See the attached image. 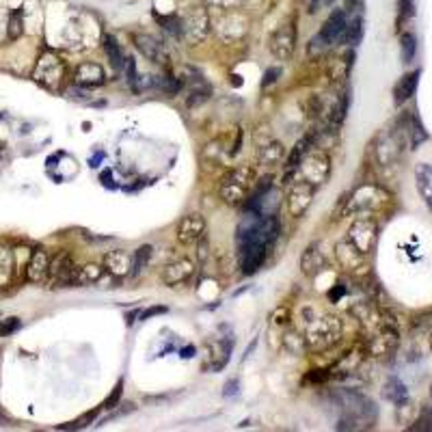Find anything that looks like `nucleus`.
<instances>
[{"mask_svg":"<svg viewBox=\"0 0 432 432\" xmlns=\"http://www.w3.org/2000/svg\"><path fill=\"white\" fill-rule=\"evenodd\" d=\"M182 84H188V96H186V102L188 106H199L210 100L212 96V86L206 82V78L201 76L197 70L192 67H184L182 70V78H180Z\"/></svg>","mask_w":432,"mask_h":432,"instance_id":"ddd939ff","label":"nucleus"},{"mask_svg":"<svg viewBox=\"0 0 432 432\" xmlns=\"http://www.w3.org/2000/svg\"><path fill=\"white\" fill-rule=\"evenodd\" d=\"M279 76H281V67H270V70H266L264 80H262V86H264V89H266V86H270V84H275Z\"/></svg>","mask_w":432,"mask_h":432,"instance_id":"4c0bfd02","label":"nucleus"},{"mask_svg":"<svg viewBox=\"0 0 432 432\" xmlns=\"http://www.w3.org/2000/svg\"><path fill=\"white\" fill-rule=\"evenodd\" d=\"M192 275H195V264L190 262L188 257H182V259H176V262H171V264L164 266L162 281L169 287H178V285L190 281Z\"/></svg>","mask_w":432,"mask_h":432,"instance_id":"dca6fc26","label":"nucleus"},{"mask_svg":"<svg viewBox=\"0 0 432 432\" xmlns=\"http://www.w3.org/2000/svg\"><path fill=\"white\" fill-rule=\"evenodd\" d=\"M279 218L275 214H257L249 210L236 229V251L244 275H253L264 266L266 257L279 238Z\"/></svg>","mask_w":432,"mask_h":432,"instance_id":"f257e3e1","label":"nucleus"},{"mask_svg":"<svg viewBox=\"0 0 432 432\" xmlns=\"http://www.w3.org/2000/svg\"><path fill=\"white\" fill-rule=\"evenodd\" d=\"M361 35H363V20H361V18H355L353 22L346 24V31H343L341 44L355 46V44H359Z\"/></svg>","mask_w":432,"mask_h":432,"instance_id":"7c9ffc66","label":"nucleus"},{"mask_svg":"<svg viewBox=\"0 0 432 432\" xmlns=\"http://www.w3.org/2000/svg\"><path fill=\"white\" fill-rule=\"evenodd\" d=\"M160 313H166V307H152V309H148V311H143L140 318L148 320V318H154V315H160Z\"/></svg>","mask_w":432,"mask_h":432,"instance_id":"ea45409f","label":"nucleus"},{"mask_svg":"<svg viewBox=\"0 0 432 432\" xmlns=\"http://www.w3.org/2000/svg\"><path fill=\"white\" fill-rule=\"evenodd\" d=\"M20 327H22V322H20L18 318H5L3 322H0V337H9V335H13Z\"/></svg>","mask_w":432,"mask_h":432,"instance_id":"c9c22d12","label":"nucleus"},{"mask_svg":"<svg viewBox=\"0 0 432 432\" xmlns=\"http://www.w3.org/2000/svg\"><path fill=\"white\" fill-rule=\"evenodd\" d=\"M290 184L292 186H290V190H287V199H285L287 214H290L292 218H301L311 208L315 190L318 188H315L313 184H309L307 180H301V178H296Z\"/></svg>","mask_w":432,"mask_h":432,"instance_id":"9d476101","label":"nucleus"},{"mask_svg":"<svg viewBox=\"0 0 432 432\" xmlns=\"http://www.w3.org/2000/svg\"><path fill=\"white\" fill-rule=\"evenodd\" d=\"M357 3H359V0H346V11H355Z\"/></svg>","mask_w":432,"mask_h":432,"instance_id":"79ce46f5","label":"nucleus"},{"mask_svg":"<svg viewBox=\"0 0 432 432\" xmlns=\"http://www.w3.org/2000/svg\"><path fill=\"white\" fill-rule=\"evenodd\" d=\"M417 84H419V70H415L411 74H405L398 80V84L393 86V102L398 106L409 102L415 96V91H417Z\"/></svg>","mask_w":432,"mask_h":432,"instance_id":"4be33fe9","label":"nucleus"},{"mask_svg":"<svg viewBox=\"0 0 432 432\" xmlns=\"http://www.w3.org/2000/svg\"><path fill=\"white\" fill-rule=\"evenodd\" d=\"M22 35V11H13L9 18V39H18Z\"/></svg>","mask_w":432,"mask_h":432,"instance_id":"f704fd0d","label":"nucleus"},{"mask_svg":"<svg viewBox=\"0 0 432 432\" xmlns=\"http://www.w3.org/2000/svg\"><path fill=\"white\" fill-rule=\"evenodd\" d=\"M346 24H348V15H346V9H333L331 15L327 18V22L322 24L320 33L315 35L309 44V52H325L335 44H341Z\"/></svg>","mask_w":432,"mask_h":432,"instance_id":"20e7f679","label":"nucleus"},{"mask_svg":"<svg viewBox=\"0 0 432 432\" xmlns=\"http://www.w3.org/2000/svg\"><path fill=\"white\" fill-rule=\"evenodd\" d=\"M76 277H78V266L74 264V259L67 251L56 253L50 259L48 279H46L50 287H76Z\"/></svg>","mask_w":432,"mask_h":432,"instance_id":"6e6552de","label":"nucleus"},{"mask_svg":"<svg viewBox=\"0 0 432 432\" xmlns=\"http://www.w3.org/2000/svg\"><path fill=\"white\" fill-rule=\"evenodd\" d=\"M379 197H385L377 186H361L351 197H343V214H359L379 206Z\"/></svg>","mask_w":432,"mask_h":432,"instance_id":"f8f14e48","label":"nucleus"},{"mask_svg":"<svg viewBox=\"0 0 432 432\" xmlns=\"http://www.w3.org/2000/svg\"><path fill=\"white\" fill-rule=\"evenodd\" d=\"M285 158V148L279 140H270L264 148H259L257 152V162L262 166H277L281 164V160Z\"/></svg>","mask_w":432,"mask_h":432,"instance_id":"393cba45","label":"nucleus"},{"mask_svg":"<svg viewBox=\"0 0 432 432\" xmlns=\"http://www.w3.org/2000/svg\"><path fill=\"white\" fill-rule=\"evenodd\" d=\"M104 50H106V56H108V61L112 63V67L122 72L124 70V63H126V54L122 52V46L117 44V39L114 37H104Z\"/></svg>","mask_w":432,"mask_h":432,"instance_id":"bb28decb","label":"nucleus"},{"mask_svg":"<svg viewBox=\"0 0 432 432\" xmlns=\"http://www.w3.org/2000/svg\"><path fill=\"white\" fill-rule=\"evenodd\" d=\"M385 393H387V398H389L391 402H395V405H402V402H407V387L402 385L398 379H389Z\"/></svg>","mask_w":432,"mask_h":432,"instance_id":"473e14b6","label":"nucleus"},{"mask_svg":"<svg viewBox=\"0 0 432 432\" xmlns=\"http://www.w3.org/2000/svg\"><path fill=\"white\" fill-rule=\"evenodd\" d=\"M327 266V257L325 251L318 242H313L305 249V253L301 255V270L307 277H315L318 273H322Z\"/></svg>","mask_w":432,"mask_h":432,"instance_id":"aec40b11","label":"nucleus"},{"mask_svg":"<svg viewBox=\"0 0 432 432\" xmlns=\"http://www.w3.org/2000/svg\"><path fill=\"white\" fill-rule=\"evenodd\" d=\"M400 13L402 18H407L411 13V0H400Z\"/></svg>","mask_w":432,"mask_h":432,"instance_id":"a19ab883","label":"nucleus"},{"mask_svg":"<svg viewBox=\"0 0 432 432\" xmlns=\"http://www.w3.org/2000/svg\"><path fill=\"white\" fill-rule=\"evenodd\" d=\"M152 253H154V249H152L150 244H143V247H138V249L132 253V275H138L143 268L150 264Z\"/></svg>","mask_w":432,"mask_h":432,"instance_id":"c756f323","label":"nucleus"},{"mask_svg":"<svg viewBox=\"0 0 432 432\" xmlns=\"http://www.w3.org/2000/svg\"><path fill=\"white\" fill-rule=\"evenodd\" d=\"M415 184L421 199L426 201V206L432 208V164L421 162L415 166Z\"/></svg>","mask_w":432,"mask_h":432,"instance_id":"b1692460","label":"nucleus"},{"mask_svg":"<svg viewBox=\"0 0 432 432\" xmlns=\"http://www.w3.org/2000/svg\"><path fill=\"white\" fill-rule=\"evenodd\" d=\"M257 180V171L253 164H240L229 169L225 176L221 178L218 184V195L227 206H242L247 204V199L251 197V190Z\"/></svg>","mask_w":432,"mask_h":432,"instance_id":"f03ea898","label":"nucleus"},{"mask_svg":"<svg viewBox=\"0 0 432 432\" xmlns=\"http://www.w3.org/2000/svg\"><path fill=\"white\" fill-rule=\"evenodd\" d=\"M180 26H182V39H186L190 46H197L208 37L210 15L204 7H192L184 18H180Z\"/></svg>","mask_w":432,"mask_h":432,"instance_id":"1a4fd4ad","label":"nucleus"},{"mask_svg":"<svg viewBox=\"0 0 432 432\" xmlns=\"http://www.w3.org/2000/svg\"><path fill=\"white\" fill-rule=\"evenodd\" d=\"M348 240L361 255L369 253L374 242H377V223L369 218H357L348 229Z\"/></svg>","mask_w":432,"mask_h":432,"instance_id":"4468645a","label":"nucleus"},{"mask_svg":"<svg viewBox=\"0 0 432 432\" xmlns=\"http://www.w3.org/2000/svg\"><path fill=\"white\" fill-rule=\"evenodd\" d=\"M208 3H212V5H218V7H223V9H234V7H238L242 0H208Z\"/></svg>","mask_w":432,"mask_h":432,"instance_id":"58836bf2","label":"nucleus"},{"mask_svg":"<svg viewBox=\"0 0 432 432\" xmlns=\"http://www.w3.org/2000/svg\"><path fill=\"white\" fill-rule=\"evenodd\" d=\"M132 41H134V48L154 65H160V67L169 65V50L158 37H154L150 33H134Z\"/></svg>","mask_w":432,"mask_h":432,"instance_id":"9b49d317","label":"nucleus"},{"mask_svg":"<svg viewBox=\"0 0 432 432\" xmlns=\"http://www.w3.org/2000/svg\"><path fill=\"white\" fill-rule=\"evenodd\" d=\"M206 229H208V223H206L204 214H188L178 223L176 238L180 244L190 247V244H197L199 240H204Z\"/></svg>","mask_w":432,"mask_h":432,"instance_id":"2eb2a0df","label":"nucleus"},{"mask_svg":"<svg viewBox=\"0 0 432 432\" xmlns=\"http://www.w3.org/2000/svg\"><path fill=\"white\" fill-rule=\"evenodd\" d=\"M106 82V72L100 63H80L74 70V84L76 86H102Z\"/></svg>","mask_w":432,"mask_h":432,"instance_id":"a211bd4d","label":"nucleus"},{"mask_svg":"<svg viewBox=\"0 0 432 432\" xmlns=\"http://www.w3.org/2000/svg\"><path fill=\"white\" fill-rule=\"evenodd\" d=\"M400 41H402V44H400V48H402V61L411 63V61L415 59V52H417V39H415V35L405 33Z\"/></svg>","mask_w":432,"mask_h":432,"instance_id":"2f4dec72","label":"nucleus"},{"mask_svg":"<svg viewBox=\"0 0 432 432\" xmlns=\"http://www.w3.org/2000/svg\"><path fill=\"white\" fill-rule=\"evenodd\" d=\"M104 270L110 277H126L132 273V255L126 249H114L104 255Z\"/></svg>","mask_w":432,"mask_h":432,"instance_id":"f3484780","label":"nucleus"},{"mask_svg":"<svg viewBox=\"0 0 432 432\" xmlns=\"http://www.w3.org/2000/svg\"><path fill=\"white\" fill-rule=\"evenodd\" d=\"M341 335V320L335 315H318V318L307 320L305 327V346H309L311 351H325L329 346H333Z\"/></svg>","mask_w":432,"mask_h":432,"instance_id":"7ed1b4c3","label":"nucleus"},{"mask_svg":"<svg viewBox=\"0 0 432 432\" xmlns=\"http://www.w3.org/2000/svg\"><path fill=\"white\" fill-rule=\"evenodd\" d=\"M296 176L301 180H307L309 184H313L315 188H320L322 184H327V180L331 178V158L327 152L318 150V152H307Z\"/></svg>","mask_w":432,"mask_h":432,"instance_id":"423d86ee","label":"nucleus"},{"mask_svg":"<svg viewBox=\"0 0 432 432\" xmlns=\"http://www.w3.org/2000/svg\"><path fill=\"white\" fill-rule=\"evenodd\" d=\"M311 143H313V136H303L301 140H296V145L292 148L290 156H287V162H285V173H283V184H290L294 178H296V171L305 158V154L311 150Z\"/></svg>","mask_w":432,"mask_h":432,"instance_id":"6ab92c4d","label":"nucleus"},{"mask_svg":"<svg viewBox=\"0 0 432 432\" xmlns=\"http://www.w3.org/2000/svg\"><path fill=\"white\" fill-rule=\"evenodd\" d=\"M348 106H351V93L346 91V93H341V96L337 98V102H335V106H333V110H331V126H333V128H337V126L343 124L346 112H348Z\"/></svg>","mask_w":432,"mask_h":432,"instance_id":"c85d7f7f","label":"nucleus"},{"mask_svg":"<svg viewBox=\"0 0 432 432\" xmlns=\"http://www.w3.org/2000/svg\"><path fill=\"white\" fill-rule=\"evenodd\" d=\"M411 136H413V138H411V145H413V148H419L421 143L428 138V134H426V130L421 128V124H419L417 117L411 119Z\"/></svg>","mask_w":432,"mask_h":432,"instance_id":"72a5a7b5","label":"nucleus"},{"mask_svg":"<svg viewBox=\"0 0 432 432\" xmlns=\"http://www.w3.org/2000/svg\"><path fill=\"white\" fill-rule=\"evenodd\" d=\"M430 393H432V391H430Z\"/></svg>","mask_w":432,"mask_h":432,"instance_id":"37998d69","label":"nucleus"},{"mask_svg":"<svg viewBox=\"0 0 432 432\" xmlns=\"http://www.w3.org/2000/svg\"><path fill=\"white\" fill-rule=\"evenodd\" d=\"M206 353H208V359H210L206 363V367L208 369H218L229 359V353H232V341H229V339L225 341L221 337H218V341H208L206 343Z\"/></svg>","mask_w":432,"mask_h":432,"instance_id":"5701e85b","label":"nucleus"},{"mask_svg":"<svg viewBox=\"0 0 432 432\" xmlns=\"http://www.w3.org/2000/svg\"><path fill=\"white\" fill-rule=\"evenodd\" d=\"M296 37H299L296 18L285 20L283 24L277 26V31L270 35V41H268L270 54L275 56L277 61L292 59V54H294V50H296Z\"/></svg>","mask_w":432,"mask_h":432,"instance_id":"0eeeda50","label":"nucleus"},{"mask_svg":"<svg viewBox=\"0 0 432 432\" xmlns=\"http://www.w3.org/2000/svg\"><path fill=\"white\" fill-rule=\"evenodd\" d=\"M154 86H156V89H160L162 93H166V96H178V93L182 91V82H180V78H176V76L169 74V72L156 76Z\"/></svg>","mask_w":432,"mask_h":432,"instance_id":"cd10ccee","label":"nucleus"},{"mask_svg":"<svg viewBox=\"0 0 432 432\" xmlns=\"http://www.w3.org/2000/svg\"><path fill=\"white\" fill-rule=\"evenodd\" d=\"M33 78L41 86H46L48 91H61L65 80V63L61 61V56H56L54 52L41 54V59L35 65Z\"/></svg>","mask_w":432,"mask_h":432,"instance_id":"39448f33","label":"nucleus"},{"mask_svg":"<svg viewBox=\"0 0 432 432\" xmlns=\"http://www.w3.org/2000/svg\"><path fill=\"white\" fill-rule=\"evenodd\" d=\"M50 253L46 249H35L31 259L26 266V279L31 283H44L48 279V268H50Z\"/></svg>","mask_w":432,"mask_h":432,"instance_id":"412c9836","label":"nucleus"},{"mask_svg":"<svg viewBox=\"0 0 432 432\" xmlns=\"http://www.w3.org/2000/svg\"><path fill=\"white\" fill-rule=\"evenodd\" d=\"M104 266L102 264H84L78 268V277H76V285H93L104 277Z\"/></svg>","mask_w":432,"mask_h":432,"instance_id":"a878e982","label":"nucleus"},{"mask_svg":"<svg viewBox=\"0 0 432 432\" xmlns=\"http://www.w3.org/2000/svg\"><path fill=\"white\" fill-rule=\"evenodd\" d=\"M122 391H124V381H119V383H117V387L112 389V393L104 400L102 409H112V405H117L119 398H122Z\"/></svg>","mask_w":432,"mask_h":432,"instance_id":"e433bc0d","label":"nucleus"}]
</instances>
